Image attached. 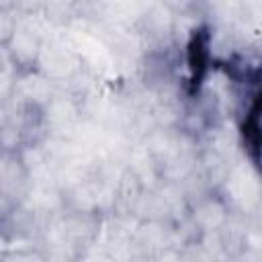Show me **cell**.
<instances>
[{"label":"cell","mask_w":262,"mask_h":262,"mask_svg":"<svg viewBox=\"0 0 262 262\" xmlns=\"http://www.w3.org/2000/svg\"><path fill=\"white\" fill-rule=\"evenodd\" d=\"M18 143H20V131L16 129V125L12 123L0 125V147L6 151H12Z\"/></svg>","instance_id":"6da1fadb"}]
</instances>
